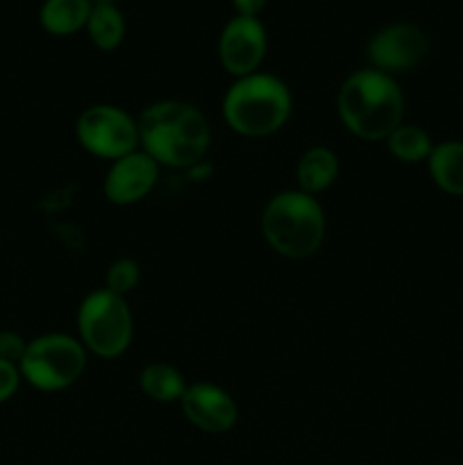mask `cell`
I'll return each mask as SVG.
<instances>
[{"mask_svg":"<svg viewBox=\"0 0 463 465\" xmlns=\"http://www.w3.org/2000/svg\"><path fill=\"white\" fill-rule=\"evenodd\" d=\"M141 150L159 166L191 171L204 162L212 145V125L195 104L159 100L136 118Z\"/></svg>","mask_w":463,"mask_h":465,"instance_id":"6da1fadb","label":"cell"},{"mask_svg":"<svg viewBox=\"0 0 463 465\" xmlns=\"http://www.w3.org/2000/svg\"><path fill=\"white\" fill-rule=\"evenodd\" d=\"M336 112L357 139L386 141L404 123V94L393 75L370 66L359 68L340 84Z\"/></svg>","mask_w":463,"mask_h":465,"instance_id":"7a4b0ae2","label":"cell"},{"mask_svg":"<svg viewBox=\"0 0 463 465\" xmlns=\"http://www.w3.org/2000/svg\"><path fill=\"white\" fill-rule=\"evenodd\" d=\"M221 112L232 132L248 139H263L289 123L293 95L284 80L257 71L232 82L222 95Z\"/></svg>","mask_w":463,"mask_h":465,"instance_id":"3957f363","label":"cell"},{"mask_svg":"<svg viewBox=\"0 0 463 465\" xmlns=\"http://www.w3.org/2000/svg\"><path fill=\"white\" fill-rule=\"evenodd\" d=\"M261 234L280 257L302 262L313 257L325 241V209L304 191H280L263 207Z\"/></svg>","mask_w":463,"mask_h":465,"instance_id":"277c9868","label":"cell"},{"mask_svg":"<svg viewBox=\"0 0 463 465\" xmlns=\"http://www.w3.org/2000/svg\"><path fill=\"white\" fill-rule=\"evenodd\" d=\"M134 336V318L123 295L107 289L91 291L77 307V339L89 354L116 359L127 352Z\"/></svg>","mask_w":463,"mask_h":465,"instance_id":"5b68a950","label":"cell"},{"mask_svg":"<svg viewBox=\"0 0 463 465\" xmlns=\"http://www.w3.org/2000/svg\"><path fill=\"white\" fill-rule=\"evenodd\" d=\"M86 350L77 336L50 331L27 343L18 371L25 384L44 393L66 391L84 375Z\"/></svg>","mask_w":463,"mask_h":465,"instance_id":"8992f818","label":"cell"},{"mask_svg":"<svg viewBox=\"0 0 463 465\" xmlns=\"http://www.w3.org/2000/svg\"><path fill=\"white\" fill-rule=\"evenodd\" d=\"M75 139L82 150L109 163L141 148L139 123L116 104L86 107L75 121Z\"/></svg>","mask_w":463,"mask_h":465,"instance_id":"52a82bcc","label":"cell"},{"mask_svg":"<svg viewBox=\"0 0 463 465\" xmlns=\"http://www.w3.org/2000/svg\"><path fill=\"white\" fill-rule=\"evenodd\" d=\"M427 53H429V39L420 27L411 23H393L381 27L370 36L366 48L370 68L393 77L420 66Z\"/></svg>","mask_w":463,"mask_h":465,"instance_id":"ba28073f","label":"cell"},{"mask_svg":"<svg viewBox=\"0 0 463 465\" xmlns=\"http://www.w3.org/2000/svg\"><path fill=\"white\" fill-rule=\"evenodd\" d=\"M268 35L259 18L234 16L225 23L218 39V59L234 80L252 75L266 59Z\"/></svg>","mask_w":463,"mask_h":465,"instance_id":"9c48e42d","label":"cell"},{"mask_svg":"<svg viewBox=\"0 0 463 465\" xmlns=\"http://www.w3.org/2000/svg\"><path fill=\"white\" fill-rule=\"evenodd\" d=\"M159 171L162 166L148 153H143L141 148L134 150V153L109 163L103 180L104 198L118 207L141 203L157 186Z\"/></svg>","mask_w":463,"mask_h":465,"instance_id":"30bf717a","label":"cell"},{"mask_svg":"<svg viewBox=\"0 0 463 465\" xmlns=\"http://www.w3.org/2000/svg\"><path fill=\"white\" fill-rule=\"evenodd\" d=\"M180 407L186 420L204 434H225L234 430L239 420L236 400L213 381H195L186 386Z\"/></svg>","mask_w":463,"mask_h":465,"instance_id":"8fae6325","label":"cell"},{"mask_svg":"<svg viewBox=\"0 0 463 465\" xmlns=\"http://www.w3.org/2000/svg\"><path fill=\"white\" fill-rule=\"evenodd\" d=\"M340 173V159L327 145H311L300 154L295 163V182L298 189L318 198L327 189L336 184Z\"/></svg>","mask_w":463,"mask_h":465,"instance_id":"7c38bea8","label":"cell"},{"mask_svg":"<svg viewBox=\"0 0 463 465\" xmlns=\"http://www.w3.org/2000/svg\"><path fill=\"white\" fill-rule=\"evenodd\" d=\"M429 177L440 191L463 198V141L436 143L427 159Z\"/></svg>","mask_w":463,"mask_h":465,"instance_id":"4fadbf2b","label":"cell"},{"mask_svg":"<svg viewBox=\"0 0 463 465\" xmlns=\"http://www.w3.org/2000/svg\"><path fill=\"white\" fill-rule=\"evenodd\" d=\"M91 7V0H44L39 9L41 27L53 36H71L84 30Z\"/></svg>","mask_w":463,"mask_h":465,"instance_id":"5bb4252c","label":"cell"},{"mask_svg":"<svg viewBox=\"0 0 463 465\" xmlns=\"http://www.w3.org/2000/svg\"><path fill=\"white\" fill-rule=\"evenodd\" d=\"M186 380L180 368L166 361H153L139 372V389L153 402L172 404L180 402L186 391Z\"/></svg>","mask_w":463,"mask_h":465,"instance_id":"9a60e30c","label":"cell"},{"mask_svg":"<svg viewBox=\"0 0 463 465\" xmlns=\"http://www.w3.org/2000/svg\"><path fill=\"white\" fill-rule=\"evenodd\" d=\"M125 16L113 3H94L86 21V35L91 44L103 53H112L125 39Z\"/></svg>","mask_w":463,"mask_h":465,"instance_id":"2e32d148","label":"cell"},{"mask_svg":"<svg viewBox=\"0 0 463 465\" xmlns=\"http://www.w3.org/2000/svg\"><path fill=\"white\" fill-rule=\"evenodd\" d=\"M384 143L389 148L390 157H395L402 163L427 162L436 145L431 141L429 132L420 125H413V123H402L399 127H395Z\"/></svg>","mask_w":463,"mask_h":465,"instance_id":"e0dca14e","label":"cell"},{"mask_svg":"<svg viewBox=\"0 0 463 465\" xmlns=\"http://www.w3.org/2000/svg\"><path fill=\"white\" fill-rule=\"evenodd\" d=\"M139 282H141L139 262L130 257H121L116 259V262L109 263L107 277H104V289L127 298V293H132V291L139 286Z\"/></svg>","mask_w":463,"mask_h":465,"instance_id":"ac0fdd59","label":"cell"},{"mask_svg":"<svg viewBox=\"0 0 463 465\" xmlns=\"http://www.w3.org/2000/svg\"><path fill=\"white\" fill-rule=\"evenodd\" d=\"M27 343H30V341L23 334H18V331L0 330V359H5V361L9 363H16L18 366L23 354H25Z\"/></svg>","mask_w":463,"mask_h":465,"instance_id":"d6986e66","label":"cell"},{"mask_svg":"<svg viewBox=\"0 0 463 465\" xmlns=\"http://www.w3.org/2000/svg\"><path fill=\"white\" fill-rule=\"evenodd\" d=\"M21 381L23 377L16 363H9L5 359H0V404L9 402L18 393Z\"/></svg>","mask_w":463,"mask_h":465,"instance_id":"ffe728a7","label":"cell"},{"mask_svg":"<svg viewBox=\"0 0 463 465\" xmlns=\"http://www.w3.org/2000/svg\"><path fill=\"white\" fill-rule=\"evenodd\" d=\"M236 9V16H252L259 18V14L266 9L268 0H232Z\"/></svg>","mask_w":463,"mask_h":465,"instance_id":"44dd1931","label":"cell"},{"mask_svg":"<svg viewBox=\"0 0 463 465\" xmlns=\"http://www.w3.org/2000/svg\"><path fill=\"white\" fill-rule=\"evenodd\" d=\"M91 3H116V0H91Z\"/></svg>","mask_w":463,"mask_h":465,"instance_id":"7402d4cb","label":"cell"}]
</instances>
